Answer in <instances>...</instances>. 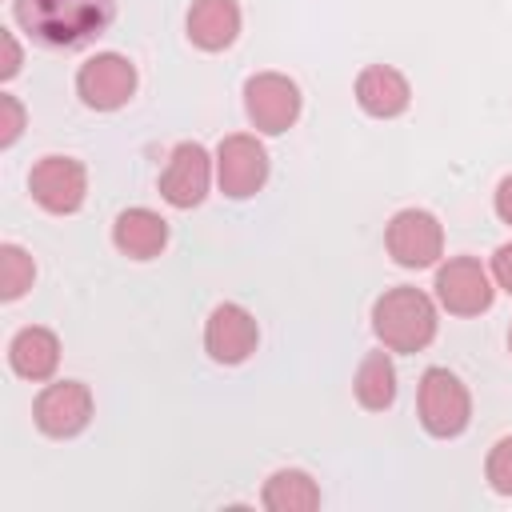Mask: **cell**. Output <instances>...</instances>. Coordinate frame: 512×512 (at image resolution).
<instances>
[{
  "label": "cell",
  "mask_w": 512,
  "mask_h": 512,
  "mask_svg": "<svg viewBox=\"0 0 512 512\" xmlns=\"http://www.w3.org/2000/svg\"><path fill=\"white\" fill-rule=\"evenodd\" d=\"M12 12L36 44L80 48L112 24L116 0H12Z\"/></svg>",
  "instance_id": "cell-1"
},
{
  "label": "cell",
  "mask_w": 512,
  "mask_h": 512,
  "mask_svg": "<svg viewBox=\"0 0 512 512\" xmlns=\"http://www.w3.org/2000/svg\"><path fill=\"white\" fill-rule=\"evenodd\" d=\"M436 304L420 288H388L372 304V332L388 352H424L436 340Z\"/></svg>",
  "instance_id": "cell-2"
},
{
  "label": "cell",
  "mask_w": 512,
  "mask_h": 512,
  "mask_svg": "<svg viewBox=\"0 0 512 512\" xmlns=\"http://www.w3.org/2000/svg\"><path fill=\"white\" fill-rule=\"evenodd\" d=\"M416 412H420V424H424L428 436L452 440L472 420V396H468V388L456 372L428 368L420 376V388H416Z\"/></svg>",
  "instance_id": "cell-3"
},
{
  "label": "cell",
  "mask_w": 512,
  "mask_h": 512,
  "mask_svg": "<svg viewBox=\"0 0 512 512\" xmlns=\"http://www.w3.org/2000/svg\"><path fill=\"white\" fill-rule=\"evenodd\" d=\"M436 300L452 316H480L496 300V280L476 256H452L436 268Z\"/></svg>",
  "instance_id": "cell-4"
},
{
  "label": "cell",
  "mask_w": 512,
  "mask_h": 512,
  "mask_svg": "<svg viewBox=\"0 0 512 512\" xmlns=\"http://www.w3.org/2000/svg\"><path fill=\"white\" fill-rule=\"evenodd\" d=\"M300 88L296 80H288L284 72H256L244 84V112L252 120L256 132L264 136H280L300 120Z\"/></svg>",
  "instance_id": "cell-5"
},
{
  "label": "cell",
  "mask_w": 512,
  "mask_h": 512,
  "mask_svg": "<svg viewBox=\"0 0 512 512\" xmlns=\"http://www.w3.org/2000/svg\"><path fill=\"white\" fill-rule=\"evenodd\" d=\"M384 248L400 268H432L444 256V228L424 208H400L384 228Z\"/></svg>",
  "instance_id": "cell-6"
},
{
  "label": "cell",
  "mask_w": 512,
  "mask_h": 512,
  "mask_svg": "<svg viewBox=\"0 0 512 512\" xmlns=\"http://www.w3.org/2000/svg\"><path fill=\"white\" fill-rule=\"evenodd\" d=\"M76 96L92 112H116L136 96V64L120 52H96L76 72Z\"/></svg>",
  "instance_id": "cell-7"
},
{
  "label": "cell",
  "mask_w": 512,
  "mask_h": 512,
  "mask_svg": "<svg viewBox=\"0 0 512 512\" xmlns=\"http://www.w3.org/2000/svg\"><path fill=\"white\" fill-rule=\"evenodd\" d=\"M32 200L52 216H72L88 196V168L76 156H40L28 172Z\"/></svg>",
  "instance_id": "cell-8"
},
{
  "label": "cell",
  "mask_w": 512,
  "mask_h": 512,
  "mask_svg": "<svg viewBox=\"0 0 512 512\" xmlns=\"http://www.w3.org/2000/svg\"><path fill=\"white\" fill-rule=\"evenodd\" d=\"M268 180V148L248 136V132H232L220 140L216 148V184L224 196L232 200H248L264 188Z\"/></svg>",
  "instance_id": "cell-9"
},
{
  "label": "cell",
  "mask_w": 512,
  "mask_h": 512,
  "mask_svg": "<svg viewBox=\"0 0 512 512\" xmlns=\"http://www.w3.org/2000/svg\"><path fill=\"white\" fill-rule=\"evenodd\" d=\"M32 420L52 440L80 436L88 428V420H92V392H88V384H80V380L44 384L36 404H32Z\"/></svg>",
  "instance_id": "cell-10"
},
{
  "label": "cell",
  "mask_w": 512,
  "mask_h": 512,
  "mask_svg": "<svg viewBox=\"0 0 512 512\" xmlns=\"http://www.w3.org/2000/svg\"><path fill=\"white\" fill-rule=\"evenodd\" d=\"M212 172H216V160L204 152V144L180 140V144L168 152V164H164V172H160V196H164L172 208H196V204L208 196Z\"/></svg>",
  "instance_id": "cell-11"
},
{
  "label": "cell",
  "mask_w": 512,
  "mask_h": 512,
  "mask_svg": "<svg viewBox=\"0 0 512 512\" xmlns=\"http://www.w3.org/2000/svg\"><path fill=\"white\" fill-rule=\"evenodd\" d=\"M260 344V324L256 316L244 308V304H216L208 312V324H204V352L216 360V364H244Z\"/></svg>",
  "instance_id": "cell-12"
},
{
  "label": "cell",
  "mask_w": 512,
  "mask_h": 512,
  "mask_svg": "<svg viewBox=\"0 0 512 512\" xmlns=\"http://www.w3.org/2000/svg\"><path fill=\"white\" fill-rule=\"evenodd\" d=\"M356 104L376 120H392L412 104V84L392 64H368L356 76Z\"/></svg>",
  "instance_id": "cell-13"
},
{
  "label": "cell",
  "mask_w": 512,
  "mask_h": 512,
  "mask_svg": "<svg viewBox=\"0 0 512 512\" xmlns=\"http://www.w3.org/2000/svg\"><path fill=\"white\" fill-rule=\"evenodd\" d=\"M240 36V4L236 0H192L188 8V40L200 52H224Z\"/></svg>",
  "instance_id": "cell-14"
},
{
  "label": "cell",
  "mask_w": 512,
  "mask_h": 512,
  "mask_svg": "<svg viewBox=\"0 0 512 512\" xmlns=\"http://www.w3.org/2000/svg\"><path fill=\"white\" fill-rule=\"evenodd\" d=\"M8 364H12L16 376H24L32 384L48 380L60 368V336L52 328H44V324L20 328L12 336V344H8Z\"/></svg>",
  "instance_id": "cell-15"
},
{
  "label": "cell",
  "mask_w": 512,
  "mask_h": 512,
  "mask_svg": "<svg viewBox=\"0 0 512 512\" xmlns=\"http://www.w3.org/2000/svg\"><path fill=\"white\" fill-rule=\"evenodd\" d=\"M112 244L128 260H152L168 244V220L152 208H124L112 224Z\"/></svg>",
  "instance_id": "cell-16"
},
{
  "label": "cell",
  "mask_w": 512,
  "mask_h": 512,
  "mask_svg": "<svg viewBox=\"0 0 512 512\" xmlns=\"http://www.w3.org/2000/svg\"><path fill=\"white\" fill-rule=\"evenodd\" d=\"M260 504L268 512H312L320 508V488L308 472L300 468H280L264 480V492H260Z\"/></svg>",
  "instance_id": "cell-17"
},
{
  "label": "cell",
  "mask_w": 512,
  "mask_h": 512,
  "mask_svg": "<svg viewBox=\"0 0 512 512\" xmlns=\"http://www.w3.org/2000/svg\"><path fill=\"white\" fill-rule=\"evenodd\" d=\"M352 392H356L360 408H368V412L392 408V400H396V364H392V356L388 352H368L356 368Z\"/></svg>",
  "instance_id": "cell-18"
},
{
  "label": "cell",
  "mask_w": 512,
  "mask_h": 512,
  "mask_svg": "<svg viewBox=\"0 0 512 512\" xmlns=\"http://www.w3.org/2000/svg\"><path fill=\"white\" fill-rule=\"evenodd\" d=\"M36 280V264L20 244H4L0 248V296L4 300H20Z\"/></svg>",
  "instance_id": "cell-19"
},
{
  "label": "cell",
  "mask_w": 512,
  "mask_h": 512,
  "mask_svg": "<svg viewBox=\"0 0 512 512\" xmlns=\"http://www.w3.org/2000/svg\"><path fill=\"white\" fill-rule=\"evenodd\" d=\"M484 476H488V484H492L500 496H512V436H500V440L488 448Z\"/></svg>",
  "instance_id": "cell-20"
},
{
  "label": "cell",
  "mask_w": 512,
  "mask_h": 512,
  "mask_svg": "<svg viewBox=\"0 0 512 512\" xmlns=\"http://www.w3.org/2000/svg\"><path fill=\"white\" fill-rule=\"evenodd\" d=\"M24 104L12 92H0V148H12L24 132Z\"/></svg>",
  "instance_id": "cell-21"
},
{
  "label": "cell",
  "mask_w": 512,
  "mask_h": 512,
  "mask_svg": "<svg viewBox=\"0 0 512 512\" xmlns=\"http://www.w3.org/2000/svg\"><path fill=\"white\" fill-rule=\"evenodd\" d=\"M492 280H496V288H504L512 296V244H500L492 252Z\"/></svg>",
  "instance_id": "cell-22"
},
{
  "label": "cell",
  "mask_w": 512,
  "mask_h": 512,
  "mask_svg": "<svg viewBox=\"0 0 512 512\" xmlns=\"http://www.w3.org/2000/svg\"><path fill=\"white\" fill-rule=\"evenodd\" d=\"M0 40H4V68H0V76H4V80H12V76L20 72V60H24V56H20V44H16V36H12V32H4Z\"/></svg>",
  "instance_id": "cell-23"
},
{
  "label": "cell",
  "mask_w": 512,
  "mask_h": 512,
  "mask_svg": "<svg viewBox=\"0 0 512 512\" xmlns=\"http://www.w3.org/2000/svg\"><path fill=\"white\" fill-rule=\"evenodd\" d=\"M496 216L512 228V176H504V180L496 184Z\"/></svg>",
  "instance_id": "cell-24"
},
{
  "label": "cell",
  "mask_w": 512,
  "mask_h": 512,
  "mask_svg": "<svg viewBox=\"0 0 512 512\" xmlns=\"http://www.w3.org/2000/svg\"><path fill=\"white\" fill-rule=\"evenodd\" d=\"M508 352H512V328H508Z\"/></svg>",
  "instance_id": "cell-25"
}]
</instances>
